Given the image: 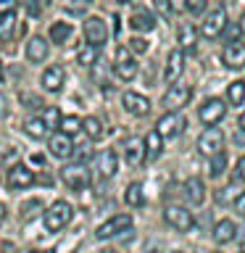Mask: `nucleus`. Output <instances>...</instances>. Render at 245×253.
Instances as JSON below:
<instances>
[{
  "mask_svg": "<svg viewBox=\"0 0 245 253\" xmlns=\"http://www.w3.org/2000/svg\"><path fill=\"white\" fill-rule=\"evenodd\" d=\"M71 216H74V209H71V203H66V201H55L50 209L45 211V216H42L45 229H47V232H53V235L61 232V229L69 227Z\"/></svg>",
  "mask_w": 245,
  "mask_h": 253,
  "instance_id": "1",
  "label": "nucleus"
},
{
  "mask_svg": "<svg viewBox=\"0 0 245 253\" xmlns=\"http://www.w3.org/2000/svg\"><path fill=\"white\" fill-rule=\"evenodd\" d=\"M163 219L169 221V227H174L177 232H190L195 227V216L193 211L185 206H166L163 209Z\"/></svg>",
  "mask_w": 245,
  "mask_h": 253,
  "instance_id": "2",
  "label": "nucleus"
},
{
  "mask_svg": "<svg viewBox=\"0 0 245 253\" xmlns=\"http://www.w3.org/2000/svg\"><path fill=\"white\" fill-rule=\"evenodd\" d=\"M129 227H132L129 213H116V216L106 219L98 229H95V237H98V240H111V237H119L122 232H126Z\"/></svg>",
  "mask_w": 245,
  "mask_h": 253,
  "instance_id": "3",
  "label": "nucleus"
},
{
  "mask_svg": "<svg viewBox=\"0 0 245 253\" xmlns=\"http://www.w3.org/2000/svg\"><path fill=\"white\" fill-rule=\"evenodd\" d=\"M224 29H227V11H224V5H216L201 24V35L205 40H216Z\"/></svg>",
  "mask_w": 245,
  "mask_h": 253,
  "instance_id": "4",
  "label": "nucleus"
},
{
  "mask_svg": "<svg viewBox=\"0 0 245 253\" xmlns=\"http://www.w3.org/2000/svg\"><path fill=\"white\" fill-rule=\"evenodd\" d=\"M61 179L71 190H84L90 185V171L84 169V164H69L61 169Z\"/></svg>",
  "mask_w": 245,
  "mask_h": 253,
  "instance_id": "5",
  "label": "nucleus"
},
{
  "mask_svg": "<svg viewBox=\"0 0 245 253\" xmlns=\"http://www.w3.org/2000/svg\"><path fill=\"white\" fill-rule=\"evenodd\" d=\"M224 114H227V106L221 98H208L201 108H198V119H201L205 126H216L221 119H224Z\"/></svg>",
  "mask_w": 245,
  "mask_h": 253,
  "instance_id": "6",
  "label": "nucleus"
},
{
  "mask_svg": "<svg viewBox=\"0 0 245 253\" xmlns=\"http://www.w3.org/2000/svg\"><path fill=\"white\" fill-rule=\"evenodd\" d=\"M114 71H116L119 79H124V82H129V79L137 77V61H134V55H132L129 47H119V50H116Z\"/></svg>",
  "mask_w": 245,
  "mask_h": 253,
  "instance_id": "7",
  "label": "nucleus"
},
{
  "mask_svg": "<svg viewBox=\"0 0 245 253\" xmlns=\"http://www.w3.org/2000/svg\"><path fill=\"white\" fill-rule=\"evenodd\" d=\"M47 150H50V156L58 158V161H63V158H71V156H74V142H71V134H66V132H53L50 137H47Z\"/></svg>",
  "mask_w": 245,
  "mask_h": 253,
  "instance_id": "8",
  "label": "nucleus"
},
{
  "mask_svg": "<svg viewBox=\"0 0 245 253\" xmlns=\"http://www.w3.org/2000/svg\"><path fill=\"white\" fill-rule=\"evenodd\" d=\"M221 148H224V134H221L219 126H208V129L198 137V150H201V156H213V153H219Z\"/></svg>",
  "mask_w": 245,
  "mask_h": 253,
  "instance_id": "9",
  "label": "nucleus"
},
{
  "mask_svg": "<svg viewBox=\"0 0 245 253\" xmlns=\"http://www.w3.org/2000/svg\"><path fill=\"white\" fill-rule=\"evenodd\" d=\"M182 126H185V119L179 114H174V111H166V114L156 122V132L161 134L163 140H174L182 132Z\"/></svg>",
  "mask_w": 245,
  "mask_h": 253,
  "instance_id": "10",
  "label": "nucleus"
},
{
  "mask_svg": "<svg viewBox=\"0 0 245 253\" xmlns=\"http://www.w3.org/2000/svg\"><path fill=\"white\" fill-rule=\"evenodd\" d=\"M84 40L90 45H103L108 40V27H106V21L100 19V16H90V19H84Z\"/></svg>",
  "mask_w": 245,
  "mask_h": 253,
  "instance_id": "11",
  "label": "nucleus"
},
{
  "mask_svg": "<svg viewBox=\"0 0 245 253\" xmlns=\"http://www.w3.org/2000/svg\"><path fill=\"white\" fill-rule=\"evenodd\" d=\"M182 71H185V47H174V50L169 53V58H166V66H163L166 84L177 82V79L182 77Z\"/></svg>",
  "mask_w": 245,
  "mask_h": 253,
  "instance_id": "12",
  "label": "nucleus"
},
{
  "mask_svg": "<svg viewBox=\"0 0 245 253\" xmlns=\"http://www.w3.org/2000/svg\"><path fill=\"white\" fill-rule=\"evenodd\" d=\"M190 98H193V87H187V84H171L169 92L163 95V106H166V111H179L182 106H187Z\"/></svg>",
  "mask_w": 245,
  "mask_h": 253,
  "instance_id": "13",
  "label": "nucleus"
},
{
  "mask_svg": "<svg viewBox=\"0 0 245 253\" xmlns=\"http://www.w3.org/2000/svg\"><path fill=\"white\" fill-rule=\"evenodd\" d=\"M221 63L235 71L245 69V42H227V47L221 50Z\"/></svg>",
  "mask_w": 245,
  "mask_h": 253,
  "instance_id": "14",
  "label": "nucleus"
},
{
  "mask_svg": "<svg viewBox=\"0 0 245 253\" xmlns=\"http://www.w3.org/2000/svg\"><path fill=\"white\" fill-rule=\"evenodd\" d=\"M32 182H35V171H32L27 164H16L8 169V187L24 190V187H29Z\"/></svg>",
  "mask_w": 245,
  "mask_h": 253,
  "instance_id": "15",
  "label": "nucleus"
},
{
  "mask_svg": "<svg viewBox=\"0 0 245 253\" xmlns=\"http://www.w3.org/2000/svg\"><path fill=\"white\" fill-rule=\"evenodd\" d=\"M122 106L129 111L132 116H148V111H150V100L145 98V95H140V92H124L122 95Z\"/></svg>",
  "mask_w": 245,
  "mask_h": 253,
  "instance_id": "16",
  "label": "nucleus"
},
{
  "mask_svg": "<svg viewBox=\"0 0 245 253\" xmlns=\"http://www.w3.org/2000/svg\"><path fill=\"white\" fill-rule=\"evenodd\" d=\"M95 169H98L100 177H114V174L119 171V158L114 150H103V153L95 156Z\"/></svg>",
  "mask_w": 245,
  "mask_h": 253,
  "instance_id": "17",
  "label": "nucleus"
},
{
  "mask_svg": "<svg viewBox=\"0 0 245 253\" xmlns=\"http://www.w3.org/2000/svg\"><path fill=\"white\" fill-rule=\"evenodd\" d=\"M63 79H66V74H63L61 66H47L42 71V90L45 92H61Z\"/></svg>",
  "mask_w": 245,
  "mask_h": 253,
  "instance_id": "18",
  "label": "nucleus"
},
{
  "mask_svg": "<svg viewBox=\"0 0 245 253\" xmlns=\"http://www.w3.org/2000/svg\"><path fill=\"white\" fill-rule=\"evenodd\" d=\"M213 240H216L219 245H227V243H232L235 240V235H237V224L232 219H219L216 224H213Z\"/></svg>",
  "mask_w": 245,
  "mask_h": 253,
  "instance_id": "19",
  "label": "nucleus"
},
{
  "mask_svg": "<svg viewBox=\"0 0 245 253\" xmlns=\"http://www.w3.org/2000/svg\"><path fill=\"white\" fill-rule=\"evenodd\" d=\"M185 198L190 201V206H203L205 203V185H203V179H198V177L185 179Z\"/></svg>",
  "mask_w": 245,
  "mask_h": 253,
  "instance_id": "20",
  "label": "nucleus"
},
{
  "mask_svg": "<svg viewBox=\"0 0 245 253\" xmlns=\"http://www.w3.org/2000/svg\"><path fill=\"white\" fill-rule=\"evenodd\" d=\"M47 50H50V42L45 37H32L27 42V58L32 63H42L47 58Z\"/></svg>",
  "mask_w": 245,
  "mask_h": 253,
  "instance_id": "21",
  "label": "nucleus"
},
{
  "mask_svg": "<svg viewBox=\"0 0 245 253\" xmlns=\"http://www.w3.org/2000/svg\"><path fill=\"white\" fill-rule=\"evenodd\" d=\"M124 158L129 166H140L142 161H145V148H142V140L137 137H129L124 142Z\"/></svg>",
  "mask_w": 245,
  "mask_h": 253,
  "instance_id": "22",
  "label": "nucleus"
},
{
  "mask_svg": "<svg viewBox=\"0 0 245 253\" xmlns=\"http://www.w3.org/2000/svg\"><path fill=\"white\" fill-rule=\"evenodd\" d=\"M142 148H145V158H148V161H156V158L163 153V137L156 129H150L145 134V140H142Z\"/></svg>",
  "mask_w": 245,
  "mask_h": 253,
  "instance_id": "23",
  "label": "nucleus"
},
{
  "mask_svg": "<svg viewBox=\"0 0 245 253\" xmlns=\"http://www.w3.org/2000/svg\"><path fill=\"white\" fill-rule=\"evenodd\" d=\"M129 27L134 32H153L156 29V16L150 13V11H137L129 19Z\"/></svg>",
  "mask_w": 245,
  "mask_h": 253,
  "instance_id": "24",
  "label": "nucleus"
},
{
  "mask_svg": "<svg viewBox=\"0 0 245 253\" xmlns=\"http://www.w3.org/2000/svg\"><path fill=\"white\" fill-rule=\"evenodd\" d=\"M124 203L132 206V209H140V206L145 203V187H142V182H132V185L124 190Z\"/></svg>",
  "mask_w": 245,
  "mask_h": 253,
  "instance_id": "25",
  "label": "nucleus"
},
{
  "mask_svg": "<svg viewBox=\"0 0 245 253\" xmlns=\"http://www.w3.org/2000/svg\"><path fill=\"white\" fill-rule=\"evenodd\" d=\"M69 37H71V24L69 21H53L50 24V32H47V40H50V42L63 45Z\"/></svg>",
  "mask_w": 245,
  "mask_h": 253,
  "instance_id": "26",
  "label": "nucleus"
},
{
  "mask_svg": "<svg viewBox=\"0 0 245 253\" xmlns=\"http://www.w3.org/2000/svg\"><path fill=\"white\" fill-rule=\"evenodd\" d=\"M13 35H16V13L13 11L0 13V40H3V42H11Z\"/></svg>",
  "mask_w": 245,
  "mask_h": 253,
  "instance_id": "27",
  "label": "nucleus"
},
{
  "mask_svg": "<svg viewBox=\"0 0 245 253\" xmlns=\"http://www.w3.org/2000/svg\"><path fill=\"white\" fill-rule=\"evenodd\" d=\"M24 132H27L29 137H35V140H42V137H47V134H50V129L45 126V122H42L40 116L29 119V122L24 124Z\"/></svg>",
  "mask_w": 245,
  "mask_h": 253,
  "instance_id": "28",
  "label": "nucleus"
},
{
  "mask_svg": "<svg viewBox=\"0 0 245 253\" xmlns=\"http://www.w3.org/2000/svg\"><path fill=\"white\" fill-rule=\"evenodd\" d=\"M82 129L90 134V140H100L103 134H106V126H103V122L98 116H87L82 119Z\"/></svg>",
  "mask_w": 245,
  "mask_h": 253,
  "instance_id": "29",
  "label": "nucleus"
},
{
  "mask_svg": "<svg viewBox=\"0 0 245 253\" xmlns=\"http://www.w3.org/2000/svg\"><path fill=\"white\" fill-rule=\"evenodd\" d=\"M77 61L82 63V66H95V63H98V45L84 42V45L77 50Z\"/></svg>",
  "mask_w": 245,
  "mask_h": 253,
  "instance_id": "30",
  "label": "nucleus"
},
{
  "mask_svg": "<svg viewBox=\"0 0 245 253\" xmlns=\"http://www.w3.org/2000/svg\"><path fill=\"white\" fill-rule=\"evenodd\" d=\"M211 158V164H208V174L213 179L216 177H221V174L227 171V153L224 150H219V153H213V156H208Z\"/></svg>",
  "mask_w": 245,
  "mask_h": 253,
  "instance_id": "31",
  "label": "nucleus"
},
{
  "mask_svg": "<svg viewBox=\"0 0 245 253\" xmlns=\"http://www.w3.org/2000/svg\"><path fill=\"white\" fill-rule=\"evenodd\" d=\"M227 100L232 103V106H240V103L245 100V82L243 79H237V82H232L227 87Z\"/></svg>",
  "mask_w": 245,
  "mask_h": 253,
  "instance_id": "32",
  "label": "nucleus"
},
{
  "mask_svg": "<svg viewBox=\"0 0 245 253\" xmlns=\"http://www.w3.org/2000/svg\"><path fill=\"white\" fill-rule=\"evenodd\" d=\"M40 119L45 122V126H47V129H55V126L61 124V111L55 108V106H47V108L42 111V114H40Z\"/></svg>",
  "mask_w": 245,
  "mask_h": 253,
  "instance_id": "33",
  "label": "nucleus"
},
{
  "mask_svg": "<svg viewBox=\"0 0 245 253\" xmlns=\"http://www.w3.org/2000/svg\"><path fill=\"white\" fill-rule=\"evenodd\" d=\"M61 132H66V134H77L79 129H82V119L79 116H61Z\"/></svg>",
  "mask_w": 245,
  "mask_h": 253,
  "instance_id": "34",
  "label": "nucleus"
},
{
  "mask_svg": "<svg viewBox=\"0 0 245 253\" xmlns=\"http://www.w3.org/2000/svg\"><path fill=\"white\" fill-rule=\"evenodd\" d=\"M179 45L182 47H193L195 45V29L185 24V27H179Z\"/></svg>",
  "mask_w": 245,
  "mask_h": 253,
  "instance_id": "35",
  "label": "nucleus"
},
{
  "mask_svg": "<svg viewBox=\"0 0 245 253\" xmlns=\"http://www.w3.org/2000/svg\"><path fill=\"white\" fill-rule=\"evenodd\" d=\"M185 11L190 16H201L205 11V0H185Z\"/></svg>",
  "mask_w": 245,
  "mask_h": 253,
  "instance_id": "36",
  "label": "nucleus"
},
{
  "mask_svg": "<svg viewBox=\"0 0 245 253\" xmlns=\"http://www.w3.org/2000/svg\"><path fill=\"white\" fill-rule=\"evenodd\" d=\"M92 5V0H63V8H69V11H74V13H82L84 8H90Z\"/></svg>",
  "mask_w": 245,
  "mask_h": 253,
  "instance_id": "37",
  "label": "nucleus"
},
{
  "mask_svg": "<svg viewBox=\"0 0 245 253\" xmlns=\"http://www.w3.org/2000/svg\"><path fill=\"white\" fill-rule=\"evenodd\" d=\"M129 50L132 53H148V40H142V37H132L129 40Z\"/></svg>",
  "mask_w": 245,
  "mask_h": 253,
  "instance_id": "38",
  "label": "nucleus"
},
{
  "mask_svg": "<svg viewBox=\"0 0 245 253\" xmlns=\"http://www.w3.org/2000/svg\"><path fill=\"white\" fill-rule=\"evenodd\" d=\"M156 11L163 16V19H169V16L174 13V5H171V0H156Z\"/></svg>",
  "mask_w": 245,
  "mask_h": 253,
  "instance_id": "39",
  "label": "nucleus"
},
{
  "mask_svg": "<svg viewBox=\"0 0 245 253\" xmlns=\"http://www.w3.org/2000/svg\"><path fill=\"white\" fill-rule=\"evenodd\" d=\"M232 177L237 182H245V156L237 158V164H235V169H232Z\"/></svg>",
  "mask_w": 245,
  "mask_h": 253,
  "instance_id": "40",
  "label": "nucleus"
},
{
  "mask_svg": "<svg viewBox=\"0 0 245 253\" xmlns=\"http://www.w3.org/2000/svg\"><path fill=\"white\" fill-rule=\"evenodd\" d=\"M235 211L240 213V216H245V193L237 195V201H235Z\"/></svg>",
  "mask_w": 245,
  "mask_h": 253,
  "instance_id": "41",
  "label": "nucleus"
},
{
  "mask_svg": "<svg viewBox=\"0 0 245 253\" xmlns=\"http://www.w3.org/2000/svg\"><path fill=\"white\" fill-rule=\"evenodd\" d=\"M16 3H19V0H0V13H5V11H13V8H16Z\"/></svg>",
  "mask_w": 245,
  "mask_h": 253,
  "instance_id": "42",
  "label": "nucleus"
},
{
  "mask_svg": "<svg viewBox=\"0 0 245 253\" xmlns=\"http://www.w3.org/2000/svg\"><path fill=\"white\" fill-rule=\"evenodd\" d=\"M237 35H240V27L227 29V42H237Z\"/></svg>",
  "mask_w": 245,
  "mask_h": 253,
  "instance_id": "43",
  "label": "nucleus"
},
{
  "mask_svg": "<svg viewBox=\"0 0 245 253\" xmlns=\"http://www.w3.org/2000/svg\"><path fill=\"white\" fill-rule=\"evenodd\" d=\"M27 5H29V13H32V16H40V5H37V0H27Z\"/></svg>",
  "mask_w": 245,
  "mask_h": 253,
  "instance_id": "44",
  "label": "nucleus"
},
{
  "mask_svg": "<svg viewBox=\"0 0 245 253\" xmlns=\"http://www.w3.org/2000/svg\"><path fill=\"white\" fill-rule=\"evenodd\" d=\"M235 142L245 148V129H237V132H235Z\"/></svg>",
  "mask_w": 245,
  "mask_h": 253,
  "instance_id": "45",
  "label": "nucleus"
},
{
  "mask_svg": "<svg viewBox=\"0 0 245 253\" xmlns=\"http://www.w3.org/2000/svg\"><path fill=\"white\" fill-rule=\"evenodd\" d=\"M21 100H27V103H29L27 108H37V106H40V103H37V98H32V95H21Z\"/></svg>",
  "mask_w": 245,
  "mask_h": 253,
  "instance_id": "46",
  "label": "nucleus"
},
{
  "mask_svg": "<svg viewBox=\"0 0 245 253\" xmlns=\"http://www.w3.org/2000/svg\"><path fill=\"white\" fill-rule=\"evenodd\" d=\"M237 27H240V35H245V13L240 16V24H237Z\"/></svg>",
  "mask_w": 245,
  "mask_h": 253,
  "instance_id": "47",
  "label": "nucleus"
},
{
  "mask_svg": "<svg viewBox=\"0 0 245 253\" xmlns=\"http://www.w3.org/2000/svg\"><path fill=\"white\" fill-rule=\"evenodd\" d=\"M3 219H5V206L0 203V224H3Z\"/></svg>",
  "mask_w": 245,
  "mask_h": 253,
  "instance_id": "48",
  "label": "nucleus"
},
{
  "mask_svg": "<svg viewBox=\"0 0 245 253\" xmlns=\"http://www.w3.org/2000/svg\"><path fill=\"white\" fill-rule=\"evenodd\" d=\"M240 251H243V253H245V235H243V237H240Z\"/></svg>",
  "mask_w": 245,
  "mask_h": 253,
  "instance_id": "49",
  "label": "nucleus"
},
{
  "mask_svg": "<svg viewBox=\"0 0 245 253\" xmlns=\"http://www.w3.org/2000/svg\"><path fill=\"white\" fill-rule=\"evenodd\" d=\"M240 129H245V114L240 116Z\"/></svg>",
  "mask_w": 245,
  "mask_h": 253,
  "instance_id": "50",
  "label": "nucleus"
},
{
  "mask_svg": "<svg viewBox=\"0 0 245 253\" xmlns=\"http://www.w3.org/2000/svg\"><path fill=\"white\" fill-rule=\"evenodd\" d=\"M119 3H132V0H119Z\"/></svg>",
  "mask_w": 245,
  "mask_h": 253,
  "instance_id": "51",
  "label": "nucleus"
},
{
  "mask_svg": "<svg viewBox=\"0 0 245 253\" xmlns=\"http://www.w3.org/2000/svg\"><path fill=\"white\" fill-rule=\"evenodd\" d=\"M103 253H116V251H108V248H106V251H103Z\"/></svg>",
  "mask_w": 245,
  "mask_h": 253,
  "instance_id": "52",
  "label": "nucleus"
},
{
  "mask_svg": "<svg viewBox=\"0 0 245 253\" xmlns=\"http://www.w3.org/2000/svg\"><path fill=\"white\" fill-rule=\"evenodd\" d=\"M211 253H221V251H211Z\"/></svg>",
  "mask_w": 245,
  "mask_h": 253,
  "instance_id": "53",
  "label": "nucleus"
}]
</instances>
